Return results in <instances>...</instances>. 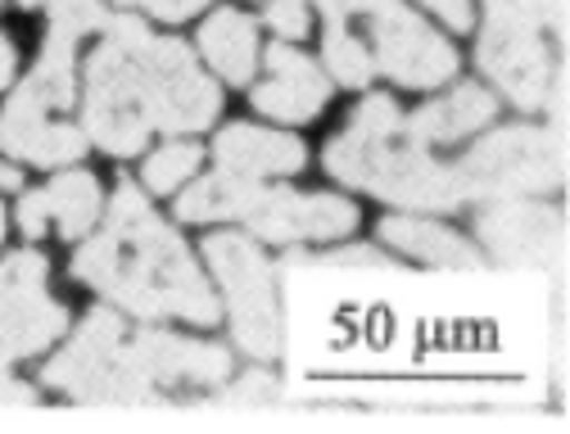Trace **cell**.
I'll return each instance as SVG.
<instances>
[{"label":"cell","mask_w":570,"mask_h":434,"mask_svg":"<svg viewBox=\"0 0 570 434\" xmlns=\"http://www.w3.org/2000/svg\"><path fill=\"white\" fill-rule=\"evenodd\" d=\"M218 87L195 68V55L155 37L140 19H105V46L87 63L82 131L105 155H140L150 131H199L218 118Z\"/></svg>","instance_id":"obj_1"},{"label":"cell","mask_w":570,"mask_h":434,"mask_svg":"<svg viewBox=\"0 0 570 434\" xmlns=\"http://www.w3.org/2000/svg\"><path fill=\"white\" fill-rule=\"evenodd\" d=\"M73 276L146 322L181 317L195 326H218L223 317L190 249L159 223L136 186H118L109 227L73 258Z\"/></svg>","instance_id":"obj_2"},{"label":"cell","mask_w":570,"mask_h":434,"mask_svg":"<svg viewBox=\"0 0 570 434\" xmlns=\"http://www.w3.org/2000/svg\"><path fill=\"white\" fill-rule=\"evenodd\" d=\"M232 353L223 344H195L164 331H122V317L91 313L87 326L46 367V385L68 389L78 403L100 407H155L159 389L223 385Z\"/></svg>","instance_id":"obj_3"},{"label":"cell","mask_w":570,"mask_h":434,"mask_svg":"<svg viewBox=\"0 0 570 434\" xmlns=\"http://www.w3.org/2000/svg\"><path fill=\"white\" fill-rule=\"evenodd\" d=\"M331 177L381 195L403 208H458L462 186L453 168L425 155V140H416L390 96H372L358 105L344 136L326 145Z\"/></svg>","instance_id":"obj_4"},{"label":"cell","mask_w":570,"mask_h":434,"mask_svg":"<svg viewBox=\"0 0 570 434\" xmlns=\"http://www.w3.org/2000/svg\"><path fill=\"white\" fill-rule=\"evenodd\" d=\"M105 28L100 0H55L50 37L32 78L14 91V100L0 114V145L6 155L28 164H73L87 155V131L73 122H59V114L73 105V50L82 32Z\"/></svg>","instance_id":"obj_5"},{"label":"cell","mask_w":570,"mask_h":434,"mask_svg":"<svg viewBox=\"0 0 570 434\" xmlns=\"http://www.w3.org/2000/svg\"><path fill=\"white\" fill-rule=\"evenodd\" d=\"M326 23H363L372 32V63L399 87H440L458 72L453 46L425 28L403 0H313Z\"/></svg>","instance_id":"obj_6"},{"label":"cell","mask_w":570,"mask_h":434,"mask_svg":"<svg viewBox=\"0 0 570 434\" xmlns=\"http://www.w3.org/2000/svg\"><path fill=\"white\" fill-rule=\"evenodd\" d=\"M462 199H521L561 186L566 140L543 127H498L453 168Z\"/></svg>","instance_id":"obj_7"},{"label":"cell","mask_w":570,"mask_h":434,"mask_svg":"<svg viewBox=\"0 0 570 434\" xmlns=\"http://www.w3.org/2000/svg\"><path fill=\"white\" fill-rule=\"evenodd\" d=\"M204 254L218 272L223 289H227V308H232V335L236 344L258 357L272 362L281 353V308H276V276L272 263L263 258V249L245 236H208Z\"/></svg>","instance_id":"obj_8"},{"label":"cell","mask_w":570,"mask_h":434,"mask_svg":"<svg viewBox=\"0 0 570 434\" xmlns=\"http://www.w3.org/2000/svg\"><path fill=\"white\" fill-rule=\"evenodd\" d=\"M480 68L493 78V87L503 91L517 109H539L552 82V59L543 46V23L525 19V14H498L489 10L480 50H475Z\"/></svg>","instance_id":"obj_9"},{"label":"cell","mask_w":570,"mask_h":434,"mask_svg":"<svg viewBox=\"0 0 570 434\" xmlns=\"http://www.w3.org/2000/svg\"><path fill=\"white\" fill-rule=\"evenodd\" d=\"M63 308L46 295V258L14 254L0 263V353L32 357L63 335Z\"/></svg>","instance_id":"obj_10"},{"label":"cell","mask_w":570,"mask_h":434,"mask_svg":"<svg viewBox=\"0 0 570 434\" xmlns=\"http://www.w3.org/2000/svg\"><path fill=\"white\" fill-rule=\"evenodd\" d=\"M240 223H249L254 236L295 245V240H340L358 227V208L335 195H299V190H267L258 186Z\"/></svg>","instance_id":"obj_11"},{"label":"cell","mask_w":570,"mask_h":434,"mask_svg":"<svg viewBox=\"0 0 570 434\" xmlns=\"http://www.w3.org/2000/svg\"><path fill=\"white\" fill-rule=\"evenodd\" d=\"M475 231L484 249L508 267H552L566 249L561 213L548 204H525V195L484 208L475 217Z\"/></svg>","instance_id":"obj_12"},{"label":"cell","mask_w":570,"mask_h":434,"mask_svg":"<svg viewBox=\"0 0 570 434\" xmlns=\"http://www.w3.org/2000/svg\"><path fill=\"white\" fill-rule=\"evenodd\" d=\"M267 82L254 91V105L267 114V118H281V122H308L322 114L326 96H331V82L322 72L291 46H272L267 50Z\"/></svg>","instance_id":"obj_13"},{"label":"cell","mask_w":570,"mask_h":434,"mask_svg":"<svg viewBox=\"0 0 570 434\" xmlns=\"http://www.w3.org/2000/svg\"><path fill=\"white\" fill-rule=\"evenodd\" d=\"M96 217H100V186L87 172H68L19 204V227L28 236H41L55 223L63 240H78L91 231Z\"/></svg>","instance_id":"obj_14"},{"label":"cell","mask_w":570,"mask_h":434,"mask_svg":"<svg viewBox=\"0 0 570 434\" xmlns=\"http://www.w3.org/2000/svg\"><path fill=\"white\" fill-rule=\"evenodd\" d=\"M213 159H218V168L240 172V177H285V172H299L308 155H304V145L295 136L236 122L218 136Z\"/></svg>","instance_id":"obj_15"},{"label":"cell","mask_w":570,"mask_h":434,"mask_svg":"<svg viewBox=\"0 0 570 434\" xmlns=\"http://www.w3.org/2000/svg\"><path fill=\"white\" fill-rule=\"evenodd\" d=\"M493 96L484 91V87H458L453 96H444V100H431L425 109H416L412 118H403L407 122V131L416 136V140H458V136H471V131H480L489 118H493Z\"/></svg>","instance_id":"obj_16"},{"label":"cell","mask_w":570,"mask_h":434,"mask_svg":"<svg viewBox=\"0 0 570 434\" xmlns=\"http://www.w3.org/2000/svg\"><path fill=\"white\" fill-rule=\"evenodd\" d=\"M381 240L390 249H403L431 267H480V254L449 227L421 223V217H385L381 223Z\"/></svg>","instance_id":"obj_17"},{"label":"cell","mask_w":570,"mask_h":434,"mask_svg":"<svg viewBox=\"0 0 570 434\" xmlns=\"http://www.w3.org/2000/svg\"><path fill=\"white\" fill-rule=\"evenodd\" d=\"M199 50L204 59L223 72L227 82H249L254 78V59H258V41H254V23L240 10H218L204 32H199Z\"/></svg>","instance_id":"obj_18"},{"label":"cell","mask_w":570,"mask_h":434,"mask_svg":"<svg viewBox=\"0 0 570 434\" xmlns=\"http://www.w3.org/2000/svg\"><path fill=\"white\" fill-rule=\"evenodd\" d=\"M254 190H258L254 177H240V172L218 168L213 177L195 181V190L181 195L177 213L186 217V223H218V217H245Z\"/></svg>","instance_id":"obj_19"},{"label":"cell","mask_w":570,"mask_h":434,"mask_svg":"<svg viewBox=\"0 0 570 434\" xmlns=\"http://www.w3.org/2000/svg\"><path fill=\"white\" fill-rule=\"evenodd\" d=\"M326 68L335 72L340 87H367L372 72H376L372 50L348 28H335V23H326Z\"/></svg>","instance_id":"obj_20"},{"label":"cell","mask_w":570,"mask_h":434,"mask_svg":"<svg viewBox=\"0 0 570 434\" xmlns=\"http://www.w3.org/2000/svg\"><path fill=\"white\" fill-rule=\"evenodd\" d=\"M195 168H199V145L173 140V145H164V150L146 164V186L159 190V195H168V190H177L186 177H195Z\"/></svg>","instance_id":"obj_21"},{"label":"cell","mask_w":570,"mask_h":434,"mask_svg":"<svg viewBox=\"0 0 570 434\" xmlns=\"http://www.w3.org/2000/svg\"><path fill=\"white\" fill-rule=\"evenodd\" d=\"M489 10L498 14H525L543 28H566V0H489Z\"/></svg>","instance_id":"obj_22"},{"label":"cell","mask_w":570,"mask_h":434,"mask_svg":"<svg viewBox=\"0 0 570 434\" xmlns=\"http://www.w3.org/2000/svg\"><path fill=\"white\" fill-rule=\"evenodd\" d=\"M267 23L285 37V41H295L308 32V0H272L267 6Z\"/></svg>","instance_id":"obj_23"},{"label":"cell","mask_w":570,"mask_h":434,"mask_svg":"<svg viewBox=\"0 0 570 434\" xmlns=\"http://www.w3.org/2000/svg\"><path fill=\"white\" fill-rule=\"evenodd\" d=\"M276 394H281V385H276L267 372H254V376L236 381V385L227 389V398H223V403H232V407H249V403H272Z\"/></svg>","instance_id":"obj_24"},{"label":"cell","mask_w":570,"mask_h":434,"mask_svg":"<svg viewBox=\"0 0 570 434\" xmlns=\"http://www.w3.org/2000/svg\"><path fill=\"white\" fill-rule=\"evenodd\" d=\"M131 6H140L146 14H155V19H164V23H181V19H190L195 10H204L208 0H131Z\"/></svg>","instance_id":"obj_25"},{"label":"cell","mask_w":570,"mask_h":434,"mask_svg":"<svg viewBox=\"0 0 570 434\" xmlns=\"http://www.w3.org/2000/svg\"><path fill=\"white\" fill-rule=\"evenodd\" d=\"M322 267H376V272H390V263L376 254V249H344V254H326Z\"/></svg>","instance_id":"obj_26"},{"label":"cell","mask_w":570,"mask_h":434,"mask_svg":"<svg viewBox=\"0 0 570 434\" xmlns=\"http://www.w3.org/2000/svg\"><path fill=\"white\" fill-rule=\"evenodd\" d=\"M425 6H431V10H435L449 28H458V32H466L471 19H475V14H471V0H425Z\"/></svg>","instance_id":"obj_27"},{"label":"cell","mask_w":570,"mask_h":434,"mask_svg":"<svg viewBox=\"0 0 570 434\" xmlns=\"http://www.w3.org/2000/svg\"><path fill=\"white\" fill-rule=\"evenodd\" d=\"M6 367H10V357L0 353V403H6V407H10V403H23V407H28V403H37V394H32L23 381H14Z\"/></svg>","instance_id":"obj_28"},{"label":"cell","mask_w":570,"mask_h":434,"mask_svg":"<svg viewBox=\"0 0 570 434\" xmlns=\"http://www.w3.org/2000/svg\"><path fill=\"white\" fill-rule=\"evenodd\" d=\"M14 82V46L0 37V87H10Z\"/></svg>","instance_id":"obj_29"},{"label":"cell","mask_w":570,"mask_h":434,"mask_svg":"<svg viewBox=\"0 0 570 434\" xmlns=\"http://www.w3.org/2000/svg\"><path fill=\"white\" fill-rule=\"evenodd\" d=\"M19 181H23V177H19V168H10V164L0 168V186H6V190H19Z\"/></svg>","instance_id":"obj_30"},{"label":"cell","mask_w":570,"mask_h":434,"mask_svg":"<svg viewBox=\"0 0 570 434\" xmlns=\"http://www.w3.org/2000/svg\"><path fill=\"white\" fill-rule=\"evenodd\" d=\"M0 240H6V208H0Z\"/></svg>","instance_id":"obj_31"},{"label":"cell","mask_w":570,"mask_h":434,"mask_svg":"<svg viewBox=\"0 0 570 434\" xmlns=\"http://www.w3.org/2000/svg\"><path fill=\"white\" fill-rule=\"evenodd\" d=\"M19 6H41V0H19Z\"/></svg>","instance_id":"obj_32"},{"label":"cell","mask_w":570,"mask_h":434,"mask_svg":"<svg viewBox=\"0 0 570 434\" xmlns=\"http://www.w3.org/2000/svg\"><path fill=\"white\" fill-rule=\"evenodd\" d=\"M118 6H131V0H118Z\"/></svg>","instance_id":"obj_33"}]
</instances>
